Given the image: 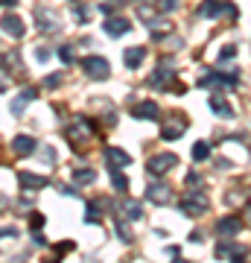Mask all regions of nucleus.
<instances>
[{
    "instance_id": "1",
    "label": "nucleus",
    "mask_w": 251,
    "mask_h": 263,
    "mask_svg": "<svg viewBox=\"0 0 251 263\" xmlns=\"http://www.w3.org/2000/svg\"><path fill=\"white\" fill-rule=\"evenodd\" d=\"M181 211H184L187 216H202L207 211V196L202 193V190H187V196L181 199Z\"/></svg>"
},
{
    "instance_id": "2",
    "label": "nucleus",
    "mask_w": 251,
    "mask_h": 263,
    "mask_svg": "<svg viewBox=\"0 0 251 263\" xmlns=\"http://www.w3.org/2000/svg\"><path fill=\"white\" fill-rule=\"evenodd\" d=\"M82 70L91 76V79H108V73H111V65H108L103 56H85V59H82Z\"/></svg>"
},
{
    "instance_id": "3",
    "label": "nucleus",
    "mask_w": 251,
    "mask_h": 263,
    "mask_svg": "<svg viewBox=\"0 0 251 263\" xmlns=\"http://www.w3.org/2000/svg\"><path fill=\"white\" fill-rule=\"evenodd\" d=\"M176 164H178V158L172 152H161V155H152V158L146 161V170L152 176H164V173H169Z\"/></svg>"
},
{
    "instance_id": "4",
    "label": "nucleus",
    "mask_w": 251,
    "mask_h": 263,
    "mask_svg": "<svg viewBox=\"0 0 251 263\" xmlns=\"http://www.w3.org/2000/svg\"><path fill=\"white\" fill-rule=\"evenodd\" d=\"M202 15H205V18H219V15H228V18H234V15H237V9H234L231 3H225V0H205Z\"/></svg>"
},
{
    "instance_id": "5",
    "label": "nucleus",
    "mask_w": 251,
    "mask_h": 263,
    "mask_svg": "<svg viewBox=\"0 0 251 263\" xmlns=\"http://www.w3.org/2000/svg\"><path fill=\"white\" fill-rule=\"evenodd\" d=\"M242 228V219L237 214L234 216H225V219H219L216 222V237H222V240H228V237H237Z\"/></svg>"
},
{
    "instance_id": "6",
    "label": "nucleus",
    "mask_w": 251,
    "mask_h": 263,
    "mask_svg": "<svg viewBox=\"0 0 251 263\" xmlns=\"http://www.w3.org/2000/svg\"><path fill=\"white\" fill-rule=\"evenodd\" d=\"M187 129V120L181 117V114H172L167 123H164V129H161V135L167 138V141H176V138H181Z\"/></svg>"
},
{
    "instance_id": "7",
    "label": "nucleus",
    "mask_w": 251,
    "mask_h": 263,
    "mask_svg": "<svg viewBox=\"0 0 251 263\" xmlns=\"http://www.w3.org/2000/svg\"><path fill=\"white\" fill-rule=\"evenodd\" d=\"M131 114L138 117V120H158L161 117V108L155 100H143V103H138L134 108H131Z\"/></svg>"
},
{
    "instance_id": "8",
    "label": "nucleus",
    "mask_w": 251,
    "mask_h": 263,
    "mask_svg": "<svg viewBox=\"0 0 251 263\" xmlns=\"http://www.w3.org/2000/svg\"><path fill=\"white\" fill-rule=\"evenodd\" d=\"M12 152L18 155V158H27L35 152V138H29V135H18L15 141H12Z\"/></svg>"
},
{
    "instance_id": "9",
    "label": "nucleus",
    "mask_w": 251,
    "mask_h": 263,
    "mask_svg": "<svg viewBox=\"0 0 251 263\" xmlns=\"http://www.w3.org/2000/svg\"><path fill=\"white\" fill-rule=\"evenodd\" d=\"M0 29L12 38H21L24 35V21H21L18 15H3V18H0Z\"/></svg>"
},
{
    "instance_id": "10",
    "label": "nucleus",
    "mask_w": 251,
    "mask_h": 263,
    "mask_svg": "<svg viewBox=\"0 0 251 263\" xmlns=\"http://www.w3.org/2000/svg\"><path fill=\"white\" fill-rule=\"evenodd\" d=\"M146 199H149V202H155V205H167V202H169V190L155 181V184H149V187H146Z\"/></svg>"
},
{
    "instance_id": "11",
    "label": "nucleus",
    "mask_w": 251,
    "mask_h": 263,
    "mask_svg": "<svg viewBox=\"0 0 251 263\" xmlns=\"http://www.w3.org/2000/svg\"><path fill=\"white\" fill-rule=\"evenodd\" d=\"M18 179L27 190H41V187H47V181H50L47 176H35V173H21Z\"/></svg>"
},
{
    "instance_id": "12",
    "label": "nucleus",
    "mask_w": 251,
    "mask_h": 263,
    "mask_svg": "<svg viewBox=\"0 0 251 263\" xmlns=\"http://www.w3.org/2000/svg\"><path fill=\"white\" fill-rule=\"evenodd\" d=\"M105 32H108V35H126V32H129V21L126 18H108L105 21Z\"/></svg>"
},
{
    "instance_id": "13",
    "label": "nucleus",
    "mask_w": 251,
    "mask_h": 263,
    "mask_svg": "<svg viewBox=\"0 0 251 263\" xmlns=\"http://www.w3.org/2000/svg\"><path fill=\"white\" fill-rule=\"evenodd\" d=\"M105 158H108V164H111V167H126V164H129V155H126V152L123 149H117V146H108V149H105Z\"/></svg>"
},
{
    "instance_id": "14",
    "label": "nucleus",
    "mask_w": 251,
    "mask_h": 263,
    "mask_svg": "<svg viewBox=\"0 0 251 263\" xmlns=\"http://www.w3.org/2000/svg\"><path fill=\"white\" fill-rule=\"evenodd\" d=\"M207 103H210V111L222 114V117H231V114H234V108L225 103V97H219V94H214L210 100H207Z\"/></svg>"
},
{
    "instance_id": "15",
    "label": "nucleus",
    "mask_w": 251,
    "mask_h": 263,
    "mask_svg": "<svg viewBox=\"0 0 251 263\" xmlns=\"http://www.w3.org/2000/svg\"><path fill=\"white\" fill-rule=\"evenodd\" d=\"M123 59H126V67H131V70H134V67L143 65V50H140V47H129Z\"/></svg>"
},
{
    "instance_id": "16",
    "label": "nucleus",
    "mask_w": 251,
    "mask_h": 263,
    "mask_svg": "<svg viewBox=\"0 0 251 263\" xmlns=\"http://www.w3.org/2000/svg\"><path fill=\"white\" fill-rule=\"evenodd\" d=\"M216 254H219L222 260H231V257H242V254H245V249H240V246H228V243H222L219 249H216Z\"/></svg>"
},
{
    "instance_id": "17",
    "label": "nucleus",
    "mask_w": 251,
    "mask_h": 263,
    "mask_svg": "<svg viewBox=\"0 0 251 263\" xmlns=\"http://www.w3.org/2000/svg\"><path fill=\"white\" fill-rule=\"evenodd\" d=\"M35 88H24V94H21V100L18 103H12V111L15 114H21V108H24V103H29V100H35Z\"/></svg>"
},
{
    "instance_id": "18",
    "label": "nucleus",
    "mask_w": 251,
    "mask_h": 263,
    "mask_svg": "<svg viewBox=\"0 0 251 263\" xmlns=\"http://www.w3.org/2000/svg\"><path fill=\"white\" fill-rule=\"evenodd\" d=\"M96 179V170H73V181L76 184H88Z\"/></svg>"
},
{
    "instance_id": "19",
    "label": "nucleus",
    "mask_w": 251,
    "mask_h": 263,
    "mask_svg": "<svg viewBox=\"0 0 251 263\" xmlns=\"http://www.w3.org/2000/svg\"><path fill=\"white\" fill-rule=\"evenodd\" d=\"M207 155H210V146H207L205 141H199V143L193 146V161H205Z\"/></svg>"
},
{
    "instance_id": "20",
    "label": "nucleus",
    "mask_w": 251,
    "mask_h": 263,
    "mask_svg": "<svg viewBox=\"0 0 251 263\" xmlns=\"http://www.w3.org/2000/svg\"><path fill=\"white\" fill-rule=\"evenodd\" d=\"M117 234H120V240H123V243H131V240H134V237H131V231H129V226L123 222L120 216H117Z\"/></svg>"
},
{
    "instance_id": "21",
    "label": "nucleus",
    "mask_w": 251,
    "mask_h": 263,
    "mask_svg": "<svg viewBox=\"0 0 251 263\" xmlns=\"http://www.w3.org/2000/svg\"><path fill=\"white\" fill-rule=\"evenodd\" d=\"M111 181H114V187L120 190V193H123V190H129V181H126V176H120L114 167H111Z\"/></svg>"
},
{
    "instance_id": "22",
    "label": "nucleus",
    "mask_w": 251,
    "mask_h": 263,
    "mask_svg": "<svg viewBox=\"0 0 251 263\" xmlns=\"http://www.w3.org/2000/svg\"><path fill=\"white\" fill-rule=\"evenodd\" d=\"M85 222H100V205H96V202H88V214H85Z\"/></svg>"
},
{
    "instance_id": "23",
    "label": "nucleus",
    "mask_w": 251,
    "mask_h": 263,
    "mask_svg": "<svg viewBox=\"0 0 251 263\" xmlns=\"http://www.w3.org/2000/svg\"><path fill=\"white\" fill-rule=\"evenodd\" d=\"M164 79H172V73H169V70H164V67H158V70H155V76H152V79H149V82L152 85H164Z\"/></svg>"
},
{
    "instance_id": "24",
    "label": "nucleus",
    "mask_w": 251,
    "mask_h": 263,
    "mask_svg": "<svg viewBox=\"0 0 251 263\" xmlns=\"http://www.w3.org/2000/svg\"><path fill=\"white\" fill-rule=\"evenodd\" d=\"M140 211H143L140 202H126V216H129V219H140Z\"/></svg>"
},
{
    "instance_id": "25",
    "label": "nucleus",
    "mask_w": 251,
    "mask_h": 263,
    "mask_svg": "<svg viewBox=\"0 0 251 263\" xmlns=\"http://www.w3.org/2000/svg\"><path fill=\"white\" fill-rule=\"evenodd\" d=\"M59 59H62L65 65H70V62H73V50L70 47H59Z\"/></svg>"
},
{
    "instance_id": "26",
    "label": "nucleus",
    "mask_w": 251,
    "mask_h": 263,
    "mask_svg": "<svg viewBox=\"0 0 251 263\" xmlns=\"http://www.w3.org/2000/svg\"><path fill=\"white\" fill-rule=\"evenodd\" d=\"M29 226H32V228L38 231V228L44 226V216H41V214H32V219H29Z\"/></svg>"
},
{
    "instance_id": "27",
    "label": "nucleus",
    "mask_w": 251,
    "mask_h": 263,
    "mask_svg": "<svg viewBox=\"0 0 251 263\" xmlns=\"http://www.w3.org/2000/svg\"><path fill=\"white\" fill-rule=\"evenodd\" d=\"M234 53H237V47H231V44H228V47H222V62H228V59H234Z\"/></svg>"
},
{
    "instance_id": "28",
    "label": "nucleus",
    "mask_w": 251,
    "mask_h": 263,
    "mask_svg": "<svg viewBox=\"0 0 251 263\" xmlns=\"http://www.w3.org/2000/svg\"><path fill=\"white\" fill-rule=\"evenodd\" d=\"M190 184H193V187H199V184H202L199 173H190V176H187V187H190Z\"/></svg>"
},
{
    "instance_id": "29",
    "label": "nucleus",
    "mask_w": 251,
    "mask_h": 263,
    "mask_svg": "<svg viewBox=\"0 0 251 263\" xmlns=\"http://www.w3.org/2000/svg\"><path fill=\"white\" fill-rule=\"evenodd\" d=\"M67 249H73V243H62V246H56V254H65Z\"/></svg>"
},
{
    "instance_id": "30",
    "label": "nucleus",
    "mask_w": 251,
    "mask_h": 263,
    "mask_svg": "<svg viewBox=\"0 0 251 263\" xmlns=\"http://www.w3.org/2000/svg\"><path fill=\"white\" fill-rule=\"evenodd\" d=\"M35 56H38V62H47V56H50V53H47V50L41 47V50H38V53H35Z\"/></svg>"
},
{
    "instance_id": "31",
    "label": "nucleus",
    "mask_w": 251,
    "mask_h": 263,
    "mask_svg": "<svg viewBox=\"0 0 251 263\" xmlns=\"http://www.w3.org/2000/svg\"><path fill=\"white\" fill-rule=\"evenodd\" d=\"M0 3H3V6H15V3H18V0H0Z\"/></svg>"
}]
</instances>
